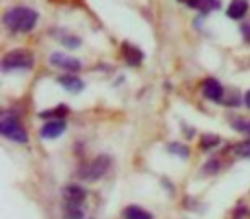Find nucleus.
I'll list each match as a JSON object with an SVG mask.
<instances>
[{
	"label": "nucleus",
	"instance_id": "nucleus-6",
	"mask_svg": "<svg viewBox=\"0 0 250 219\" xmlns=\"http://www.w3.org/2000/svg\"><path fill=\"white\" fill-rule=\"evenodd\" d=\"M62 195H63V200H65V204H72V205H83L84 200H86V195L87 192L84 190L81 185H67V187H63L62 190Z\"/></svg>",
	"mask_w": 250,
	"mask_h": 219
},
{
	"label": "nucleus",
	"instance_id": "nucleus-1",
	"mask_svg": "<svg viewBox=\"0 0 250 219\" xmlns=\"http://www.w3.org/2000/svg\"><path fill=\"white\" fill-rule=\"evenodd\" d=\"M38 22V12L31 7H12L4 14V26L11 33H29Z\"/></svg>",
	"mask_w": 250,
	"mask_h": 219
},
{
	"label": "nucleus",
	"instance_id": "nucleus-13",
	"mask_svg": "<svg viewBox=\"0 0 250 219\" xmlns=\"http://www.w3.org/2000/svg\"><path fill=\"white\" fill-rule=\"evenodd\" d=\"M84 209L83 205L63 204V219H83Z\"/></svg>",
	"mask_w": 250,
	"mask_h": 219
},
{
	"label": "nucleus",
	"instance_id": "nucleus-12",
	"mask_svg": "<svg viewBox=\"0 0 250 219\" xmlns=\"http://www.w3.org/2000/svg\"><path fill=\"white\" fill-rule=\"evenodd\" d=\"M122 216H124V219H153V216L147 211H144L143 207H139V205H129V207H125Z\"/></svg>",
	"mask_w": 250,
	"mask_h": 219
},
{
	"label": "nucleus",
	"instance_id": "nucleus-16",
	"mask_svg": "<svg viewBox=\"0 0 250 219\" xmlns=\"http://www.w3.org/2000/svg\"><path fill=\"white\" fill-rule=\"evenodd\" d=\"M233 153H235L236 156H240V158H247V159H250V140H245V142L236 144L235 149H233Z\"/></svg>",
	"mask_w": 250,
	"mask_h": 219
},
{
	"label": "nucleus",
	"instance_id": "nucleus-7",
	"mask_svg": "<svg viewBox=\"0 0 250 219\" xmlns=\"http://www.w3.org/2000/svg\"><path fill=\"white\" fill-rule=\"evenodd\" d=\"M202 94H204L208 100L219 103V101L223 100L225 91H223V86L214 79V77H209V79H206L204 84H202Z\"/></svg>",
	"mask_w": 250,
	"mask_h": 219
},
{
	"label": "nucleus",
	"instance_id": "nucleus-10",
	"mask_svg": "<svg viewBox=\"0 0 250 219\" xmlns=\"http://www.w3.org/2000/svg\"><path fill=\"white\" fill-rule=\"evenodd\" d=\"M122 52H124V59L127 60V63L129 65H139L141 62H143L144 59V53L141 52L137 46H132L129 45V43H124V46H122Z\"/></svg>",
	"mask_w": 250,
	"mask_h": 219
},
{
	"label": "nucleus",
	"instance_id": "nucleus-4",
	"mask_svg": "<svg viewBox=\"0 0 250 219\" xmlns=\"http://www.w3.org/2000/svg\"><path fill=\"white\" fill-rule=\"evenodd\" d=\"M110 163H111L110 156H106V154H101V156L94 158L91 163L84 164V166L81 168V170H79V177L83 178V180H86V181L100 180V178L108 171V168H110Z\"/></svg>",
	"mask_w": 250,
	"mask_h": 219
},
{
	"label": "nucleus",
	"instance_id": "nucleus-15",
	"mask_svg": "<svg viewBox=\"0 0 250 219\" xmlns=\"http://www.w3.org/2000/svg\"><path fill=\"white\" fill-rule=\"evenodd\" d=\"M219 142H221V139H219L218 136H212V134H206V136L201 139V147L204 151H209V149H212V147L219 146Z\"/></svg>",
	"mask_w": 250,
	"mask_h": 219
},
{
	"label": "nucleus",
	"instance_id": "nucleus-22",
	"mask_svg": "<svg viewBox=\"0 0 250 219\" xmlns=\"http://www.w3.org/2000/svg\"><path fill=\"white\" fill-rule=\"evenodd\" d=\"M242 31H243V35H245V40H249V41H250V28L242 26Z\"/></svg>",
	"mask_w": 250,
	"mask_h": 219
},
{
	"label": "nucleus",
	"instance_id": "nucleus-9",
	"mask_svg": "<svg viewBox=\"0 0 250 219\" xmlns=\"http://www.w3.org/2000/svg\"><path fill=\"white\" fill-rule=\"evenodd\" d=\"M247 11H249V2L247 0H231V4L226 9V14H228L229 19L238 21L247 14Z\"/></svg>",
	"mask_w": 250,
	"mask_h": 219
},
{
	"label": "nucleus",
	"instance_id": "nucleus-20",
	"mask_svg": "<svg viewBox=\"0 0 250 219\" xmlns=\"http://www.w3.org/2000/svg\"><path fill=\"white\" fill-rule=\"evenodd\" d=\"M231 125L235 127L236 130H240V132L247 134V136L250 137V122H247V120H243V119H236L231 122Z\"/></svg>",
	"mask_w": 250,
	"mask_h": 219
},
{
	"label": "nucleus",
	"instance_id": "nucleus-17",
	"mask_svg": "<svg viewBox=\"0 0 250 219\" xmlns=\"http://www.w3.org/2000/svg\"><path fill=\"white\" fill-rule=\"evenodd\" d=\"M168 151L178 158H187L188 156V147L184 146V144H177V142L170 144V146H168Z\"/></svg>",
	"mask_w": 250,
	"mask_h": 219
},
{
	"label": "nucleus",
	"instance_id": "nucleus-14",
	"mask_svg": "<svg viewBox=\"0 0 250 219\" xmlns=\"http://www.w3.org/2000/svg\"><path fill=\"white\" fill-rule=\"evenodd\" d=\"M69 113V110H67L63 104H60L57 110H48V112H43L40 113V119H55V120H63V117Z\"/></svg>",
	"mask_w": 250,
	"mask_h": 219
},
{
	"label": "nucleus",
	"instance_id": "nucleus-23",
	"mask_svg": "<svg viewBox=\"0 0 250 219\" xmlns=\"http://www.w3.org/2000/svg\"><path fill=\"white\" fill-rule=\"evenodd\" d=\"M243 101H245V104H247V108H250V89L245 93V96H243Z\"/></svg>",
	"mask_w": 250,
	"mask_h": 219
},
{
	"label": "nucleus",
	"instance_id": "nucleus-2",
	"mask_svg": "<svg viewBox=\"0 0 250 219\" xmlns=\"http://www.w3.org/2000/svg\"><path fill=\"white\" fill-rule=\"evenodd\" d=\"M0 134L14 142L26 144L28 142V132L19 122V119L11 112H2L0 115Z\"/></svg>",
	"mask_w": 250,
	"mask_h": 219
},
{
	"label": "nucleus",
	"instance_id": "nucleus-8",
	"mask_svg": "<svg viewBox=\"0 0 250 219\" xmlns=\"http://www.w3.org/2000/svg\"><path fill=\"white\" fill-rule=\"evenodd\" d=\"M65 132V120H52L46 122L40 130V136L43 139H57Z\"/></svg>",
	"mask_w": 250,
	"mask_h": 219
},
{
	"label": "nucleus",
	"instance_id": "nucleus-18",
	"mask_svg": "<svg viewBox=\"0 0 250 219\" xmlns=\"http://www.w3.org/2000/svg\"><path fill=\"white\" fill-rule=\"evenodd\" d=\"M57 38H59L60 43H62L63 46H67V48H77V46L81 45V40L72 35H63V38L62 36H57Z\"/></svg>",
	"mask_w": 250,
	"mask_h": 219
},
{
	"label": "nucleus",
	"instance_id": "nucleus-11",
	"mask_svg": "<svg viewBox=\"0 0 250 219\" xmlns=\"http://www.w3.org/2000/svg\"><path fill=\"white\" fill-rule=\"evenodd\" d=\"M59 84L65 91H70V93H79V91H83V87H84V82L76 76H62V77H59Z\"/></svg>",
	"mask_w": 250,
	"mask_h": 219
},
{
	"label": "nucleus",
	"instance_id": "nucleus-21",
	"mask_svg": "<svg viewBox=\"0 0 250 219\" xmlns=\"http://www.w3.org/2000/svg\"><path fill=\"white\" fill-rule=\"evenodd\" d=\"M218 170H219V163H218V161H216V159H211L208 164H206L204 170H202V171H204V173L212 175V173H216V171H218Z\"/></svg>",
	"mask_w": 250,
	"mask_h": 219
},
{
	"label": "nucleus",
	"instance_id": "nucleus-5",
	"mask_svg": "<svg viewBox=\"0 0 250 219\" xmlns=\"http://www.w3.org/2000/svg\"><path fill=\"white\" fill-rule=\"evenodd\" d=\"M50 63L55 65V67H59V69L67 70V72H79V70L83 69L81 60L65 55V53H60V52L52 53V55H50Z\"/></svg>",
	"mask_w": 250,
	"mask_h": 219
},
{
	"label": "nucleus",
	"instance_id": "nucleus-3",
	"mask_svg": "<svg viewBox=\"0 0 250 219\" xmlns=\"http://www.w3.org/2000/svg\"><path fill=\"white\" fill-rule=\"evenodd\" d=\"M35 65V57L31 52L24 48H16L5 53L2 59V70L4 72H12V70H26Z\"/></svg>",
	"mask_w": 250,
	"mask_h": 219
},
{
	"label": "nucleus",
	"instance_id": "nucleus-19",
	"mask_svg": "<svg viewBox=\"0 0 250 219\" xmlns=\"http://www.w3.org/2000/svg\"><path fill=\"white\" fill-rule=\"evenodd\" d=\"M219 2L218 0H199V7H197V11H201V12H209V11H212V9H218L219 7Z\"/></svg>",
	"mask_w": 250,
	"mask_h": 219
}]
</instances>
